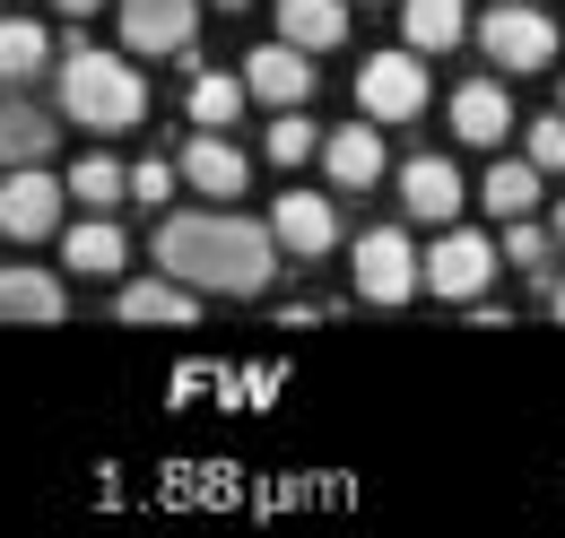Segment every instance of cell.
<instances>
[{
	"label": "cell",
	"instance_id": "cell-1",
	"mask_svg": "<svg viewBox=\"0 0 565 538\" xmlns=\"http://www.w3.org/2000/svg\"><path fill=\"white\" fill-rule=\"evenodd\" d=\"M157 269H174L201 295H262L279 278V235L235 208H174L157 217Z\"/></svg>",
	"mask_w": 565,
	"mask_h": 538
},
{
	"label": "cell",
	"instance_id": "cell-17",
	"mask_svg": "<svg viewBox=\"0 0 565 538\" xmlns=\"http://www.w3.org/2000/svg\"><path fill=\"white\" fill-rule=\"evenodd\" d=\"M62 261H71L78 278H114V269L131 261V244H122V226H114L105 208H87V226H71V235H62Z\"/></svg>",
	"mask_w": 565,
	"mask_h": 538
},
{
	"label": "cell",
	"instance_id": "cell-5",
	"mask_svg": "<svg viewBox=\"0 0 565 538\" xmlns=\"http://www.w3.org/2000/svg\"><path fill=\"white\" fill-rule=\"evenodd\" d=\"M418 287H426V269H418V244L401 226H365L356 235V295L365 304H409Z\"/></svg>",
	"mask_w": 565,
	"mask_h": 538
},
{
	"label": "cell",
	"instance_id": "cell-26",
	"mask_svg": "<svg viewBox=\"0 0 565 538\" xmlns=\"http://www.w3.org/2000/svg\"><path fill=\"white\" fill-rule=\"evenodd\" d=\"M313 148H322V131H313L296 105H279V122H270V165H305Z\"/></svg>",
	"mask_w": 565,
	"mask_h": 538
},
{
	"label": "cell",
	"instance_id": "cell-29",
	"mask_svg": "<svg viewBox=\"0 0 565 538\" xmlns=\"http://www.w3.org/2000/svg\"><path fill=\"white\" fill-rule=\"evenodd\" d=\"M53 9H62V18H87V9H105V0H53Z\"/></svg>",
	"mask_w": 565,
	"mask_h": 538
},
{
	"label": "cell",
	"instance_id": "cell-24",
	"mask_svg": "<svg viewBox=\"0 0 565 538\" xmlns=\"http://www.w3.org/2000/svg\"><path fill=\"white\" fill-rule=\"evenodd\" d=\"M235 114H244V78H226V69H201V78H192V122H201V131H226Z\"/></svg>",
	"mask_w": 565,
	"mask_h": 538
},
{
	"label": "cell",
	"instance_id": "cell-32",
	"mask_svg": "<svg viewBox=\"0 0 565 538\" xmlns=\"http://www.w3.org/2000/svg\"><path fill=\"white\" fill-rule=\"evenodd\" d=\"M210 9H253V0H210Z\"/></svg>",
	"mask_w": 565,
	"mask_h": 538
},
{
	"label": "cell",
	"instance_id": "cell-10",
	"mask_svg": "<svg viewBox=\"0 0 565 538\" xmlns=\"http://www.w3.org/2000/svg\"><path fill=\"white\" fill-rule=\"evenodd\" d=\"M461 201H470V183L452 174V157H409V165H401V208H409L418 226H452Z\"/></svg>",
	"mask_w": 565,
	"mask_h": 538
},
{
	"label": "cell",
	"instance_id": "cell-15",
	"mask_svg": "<svg viewBox=\"0 0 565 538\" xmlns=\"http://www.w3.org/2000/svg\"><path fill=\"white\" fill-rule=\"evenodd\" d=\"M62 313H71L62 278H44L35 261H9V269H0V322H62Z\"/></svg>",
	"mask_w": 565,
	"mask_h": 538
},
{
	"label": "cell",
	"instance_id": "cell-2",
	"mask_svg": "<svg viewBox=\"0 0 565 538\" xmlns=\"http://www.w3.org/2000/svg\"><path fill=\"white\" fill-rule=\"evenodd\" d=\"M148 114V78L122 53H96V44H62V122L114 139V131H140Z\"/></svg>",
	"mask_w": 565,
	"mask_h": 538
},
{
	"label": "cell",
	"instance_id": "cell-8",
	"mask_svg": "<svg viewBox=\"0 0 565 538\" xmlns=\"http://www.w3.org/2000/svg\"><path fill=\"white\" fill-rule=\"evenodd\" d=\"M62 201H71V183H53L44 165H9V183H0V235L9 244H44L62 226Z\"/></svg>",
	"mask_w": 565,
	"mask_h": 538
},
{
	"label": "cell",
	"instance_id": "cell-11",
	"mask_svg": "<svg viewBox=\"0 0 565 538\" xmlns=\"http://www.w3.org/2000/svg\"><path fill=\"white\" fill-rule=\"evenodd\" d=\"M244 96H262V105H305L313 96V53L305 44H262L253 62H244Z\"/></svg>",
	"mask_w": 565,
	"mask_h": 538
},
{
	"label": "cell",
	"instance_id": "cell-4",
	"mask_svg": "<svg viewBox=\"0 0 565 538\" xmlns=\"http://www.w3.org/2000/svg\"><path fill=\"white\" fill-rule=\"evenodd\" d=\"M495 252L488 235H470V226H444L435 235V252H418V269H426V295H444V304H479L488 295V278H495Z\"/></svg>",
	"mask_w": 565,
	"mask_h": 538
},
{
	"label": "cell",
	"instance_id": "cell-27",
	"mask_svg": "<svg viewBox=\"0 0 565 538\" xmlns=\"http://www.w3.org/2000/svg\"><path fill=\"white\" fill-rule=\"evenodd\" d=\"M522 157H531L540 174H565V105H557V114H540V122L522 131Z\"/></svg>",
	"mask_w": 565,
	"mask_h": 538
},
{
	"label": "cell",
	"instance_id": "cell-6",
	"mask_svg": "<svg viewBox=\"0 0 565 538\" xmlns=\"http://www.w3.org/2000/svg\"><path fill=\"white\" fill-rule=\"evenodd\" d=\"M356 105L374 114V122H418L426 114V53H374V62L356 69Z\"/></svg>",
	"mask_w": 565,
	"mask_h": 538
},
{
	"label": "cell",
	"instance_id": "cell-31",
	"mask_svg": "<svg viewBox=\"0 0 565 538\" xmlns=\"http://www.w3.org/2000/svg\"><path fill=\"white\" fill-rule=\"evenodd\" d=\"M548 235H557V244H565V201H557V226H548Z\"/></svg>",
	"mask_w": 565,
	"mask_h": 538
},
{
	"label": "cell",
	"instance_id": "cell-30",
	"mask_svg": "<svg viewBox=\"0 0 565 538\" xmlns=\"http://www.w3.org/2000/svg\"><path fill=\"white\" fill-rule=\"evenodd\" d=\"M548 313H557V322H565V278H557V287H548Z\"/></svg>",
	"mask_w": 565,
	"mask_h": 538
},
{
	"label": "cell",
	"instance_id": "cell-21",
	"mask_svg": "<svg viewBox=\"0 0 565 538\" xmlns=\"http://www.w3.org/2000/svg\"><path fill=\"white\" fill-rule=\"evenodd\" d=\"M44 62H53V35L35 18H0V87H26Z\"/></svg>",
	"mask_w": 565,
	"mask_h": 538
},
{
	"label": "cell",
	"instance_id": "cell-18",
	"mask_svg": "<svg viewBox=\"0 0 565 538\" xmlns=\"http://www.w3.org/2000/svg\"><path fill=\"white\" fill-rule=\"evenodd\" d=\"M452 131L470 139V148H495V139L513 131V96H504L495 78H470V87L452 96Z\"/></svg>",
	"mask_w": 565,
	"mask_h": 538
},
{
	"label": "cell",
	"instance_id": "cell-28",
	"mask_svg": "<svg viewBox=\"0 0 565 538\" xmlns=\"http://www.w3.org/2000/svg\"><path fill=\"white\" fill-rule=\"evenodd\" d=\"M183 183V165H166V157H148V165H131V201H148V208H166V192Z\"/></svg>",
	"mask_w": 565,
	"mask_h": 538
},
{
	"label": "cell",
	"instance_id": "cell-23",
	"mask_svg": "<svg viewBox=\"0 0 565 538\" xmlns=\"http://www.w3.org/2000/svg\"><path fill=\"white\" fill-rule=\"evenodd\" d=\"M71 201H78V208H114V201H131V165H114V157H96V148H87V157L71 165Z\"/></svg>",
	"mask_w": 565,
	"mask_h": 538
},
{
	"label": "cell",
	"instance_id": "cell-16",
	"mask_svg": "<svg viewBox=\"0 0 565 538\" xmlns=\"http://www.w3.org/2000/svg\"><path fill=\"white\" fill-rule=\"evenodd\" d=\"M53 139H62V122H53L35 96H9V105H0V165H44Z\"/></svg>",
	"mask_w": 565,
	"mask_h": 538
},
{
	"label": "cell",
	"instance_id": "cell-14",
	"mask_svg": "<svg viewBox=\"0 0 565 538\" xmlns=\"http://www.w3.org/2000/svg\"><path fill=\"white\" fill-rule=\"evenodd\" d=\"M174 165H183V183H192V192H210V201H235V192H244V148H235L226 131H201Z\"/></svg>",
	"mask_w": 565,
	"mask_h": 538
},
{
	"label": "cell",
	"instance_id": "cell-7",
	"mask_svg": "<svg viewBox=\"0 0 565 538\" xmlns=\"http://www.w3.org/2000/svg\"><path fill=\"white\" fill-rule=\"evenodd\" d=\"M192 35H201V0H122V53L192 62Z\"/></svg>",
	"mask_w": 565,
	"mask_h": 538
},
{
	"label": "cell",
	"instance_id": "cell-12",
	"mask_svg": "<svg viewBox=\"0 0 565 538\" xmlns=\"http://www.w3.org/2000/svg\"><path fill=\"white\" fill-rule=\"evenodd\" d=\"M122 322H166V331H192L201 322V287H183L174 269H157V278H131L122 287V304H114Z\"/></svg>",
	"mask_w": 565,
	"mask_h": 538
},
{
	"label": "cell",
	"instance_id": "cell-22",
	"mask_svg": "<svg viewBox=\"0 0 565 538\" xmlns=\"http://www.w3.org/2000/svg\"><path fill=\"white\" fill-rule=\"evenodd\" d=\"M479 201H488L495 217H531V208H540V165H531V157H504V165H488Z\"/></svg>",
	"mask_w": 565,
	"mask_h": 538
},
{
	"label": "cell",
	"instance_id": "cell-20",
	"mask_svg": "<svg viewBox=\"0 0 565 538\" xmlns=\"http://www.w3.org/2000/svg\"><path fill=\"white\" fill-rule=\"evenodd\" d=\"M279 35L305 53H331L349 35V0H279Z\"/></svg>",
	"mask_w": 565,
	"mask_h": 538
},
{
	"label": "cell",
	"instance_id": "cell-9",
	"mask_svg": "<svg viewBox=\"0 0 565 538\" xmlns=\"http://www.w3.org/2000/svg\"><path fill=\"white\" fill-rule=\"evenodd\" d=\"M270 235H279V252H296V261H322V252L340 244V208H331V192H279Z\"/></svg>",
	"mask_w": 565,
	"mask_h": 538
},
{
	"label": "cell",
	"instance_id": "cell-13",
	"mask_svg": "<svg viewBox=\"0 0 565 538\" xmlns=\"http://www.w3.org/2000/svg\"><path fill=\"white\" fill-rule=\"evenodd\" d=\"M322 165H331L340 192H374V183H383V122H374V114H365V122H340V131L322 139Z\"/></svg>",
	"mask_w": 565,
	"mask_h": 538
},
{
	"label": "cell",
	"instance_id": "cell-3",
	"mask_svg": "<svg viewBox=\"0 0 565 538\" xmlns=\"http://www.w3.org/2000/svg\"><path fill=\"white\" fill-rule=\"evenodd\" d=\"M470 35H479V53H488L495 69H513V78H531V69L557 62V18H548V0H504V9H488Z\"/></svg>",
	"mask_w": 565,
	"mask_h": 538
},
{
	"label": "cell",
	"instance_id": "cell-25",
	"mask_svg": "<svg viewBox=\"0 0 565 538\" xmlns=\"http://www.w3.org/2000/svg\"><path fill=\"white\" fill-rule=\"evenodd\" d=\"M495 252H504L513 269H548V261H557V235L531 226V217H504V244H495Z\"/></svg>",
	"mask_w": 565,
	"mask_h": 538
},
{
	"label": "cell",
	"instance_id": "cell-19",
	"mask_svg": "<svg viewBox=\"0 0 565 538\" xmlns=\"http://www.w3.org/2000/svg\"><path fill=\"white\" fill-rule=\"evenodd\" d=\"M401 35H409V53H452L470 35V9L461 0H401Z\"/></svg>",
	"mask_w": 565,
	"mask_h": 538
}]
</instances>
